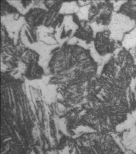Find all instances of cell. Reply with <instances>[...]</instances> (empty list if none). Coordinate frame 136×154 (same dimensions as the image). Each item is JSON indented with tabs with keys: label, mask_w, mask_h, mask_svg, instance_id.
Segmentation results:
<instances>
[{
	"label": "cell",
	"mask_w": 136,
	"mask_h": 154,
	"mask_svg": "<svg viewBox=\"0 0 136 154\" xmlns=\"http://www.w3.org/2000/svg\"><path fill=\"white\" fill-rule=\"evenodd\" d=\"M110 36L108 31L99 33L96 36L94 41L95 48L100 55L110 54L115 49V43L111 41Z\"/></svg>",
	"instance_id": "1"
},
{
	"label": "cell",
	"mask_w": 136,
	"mask_h": 154,
	"mask_svg": "<svg viewBox=\"0 0 136 154\" xmlns=\"http://www.w3.org/2000/svg\"><path fill=\"white\" fill-rule=\"evenodd\" d=\"M43 69L37 62H31L28 63V66L25 70V75L28 79H38L43 75Z\"/></svg>",
	"instance_id": "2"
},
{
	"label": "cell",
	"mask_w": 136,
	"mask_h": 154,
	"mask_svg": "<svg viewBox=\"0 0 136 154\" xmlns=\"http://www.w3.org/2000/svg\"><path fill=\"white\" fill-rule=\"evenodd\" d=\"M135 126H136V123H135Z\"/></svg>",
	"instance_id": "3"
}]
</instances>
